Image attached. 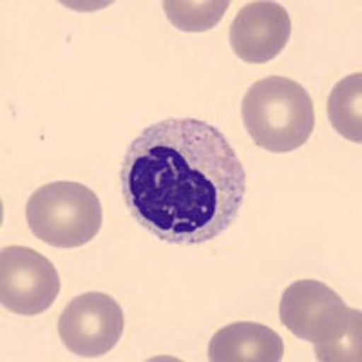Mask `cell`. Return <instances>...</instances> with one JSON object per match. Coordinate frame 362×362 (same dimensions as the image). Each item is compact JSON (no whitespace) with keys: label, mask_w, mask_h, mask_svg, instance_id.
<instances>
[{"label":"cell","mask_w":362,"mask_h":362,"mask_svg":"<svg viewBox=\"0 0 362 362\" xmlns=\"http://www.w3.org/2000/svg\"><path fill=\"white\" fill-rule=\"evenodd\" d=\"M283 357V339L259 322L225 326L209 344V361L212 362H277Z\"/></svg>","instance_id":"cell-8"},{"label":"cell","mask_w":362,"mask_h":362,"mask_svg":"<svg viewBox=\"0 0 362 362\" xmlns=\"http://www.w3.org/2000/svg\"><path fill=\"white\" fill-rule=\"evenodd\" d=\"M54 264L28 247L2 248L0 254V303L8 312L33 317L49 310L60 293Z\"/></svg>","instance_id":"cell-5"},{"label":"cell","mask_w":362,"mask_h":362,"mask_svg":"<svg viewBox=\"0 0 362 362\" xmlns=\"http://www.w3.org/2000/svg\"><path fill=\"white\" fill-rule=\"evenodd\" d=\"M279 319L290 334L313 342L322 362L361 361L362 313L321 281H296L283 292Z\"/></svg>","instance_id":"cell-2"},{"label":"cell","mask_w":362,"mask_h":362,"mask_svg":"<svg viewBox=\"0 0 362 362\" xmlns=\"http://www.w3.org/2000/svg\"><path fill=\"white\" fill-rule=\"evenodd\" d=\"M362 74L355 73L335 83L328 98L329 124L342 138L362 141Z\"/></svg>","instance_id":"cell-9"},{"label":"cell","mask_w":362,"mask_h":362,"mask_svg":"<svg viewBox=\"0 0 362 362\" xmlns=\"http://www.w3.org/2000/svg\"><path fill=\"white\" fill-rule=\"evenodd\" d=\"M122 194L136 223L170 245H202L234 225L247 173L221 131L196 118H167L132 140Z\"/></svg>","instance_id":"cell-1"},{"label":"cell","mask_w":362,"mask_h":362,"mask_svg":"<svg viewBox=\"0 0 362 362\" xmlns=\"http://www.w3.org/2000/svg\"><path fill=\"white\" fill-rule=\"evenodd\" d=\"M125 317L118 300L102 292L74 297L58 319V335L71 354L95 358L109 354L124 335Z\"/></svg>","instance_id":"cell-6"},{"label":"cell","mask_w":362,"mask_h":362,"mask_svg":"<svg viewBox=\"0 0 362 362\" xmlns=\"http://www.w3.org/2000/svg\"><path fill=\"white\" fill-rule=\"evenodd\" d=\"M230 2L226 0H169L163 2L165 15L174 28L189 33L214 29L221 22Z\"/></svg>","instance_id":"cell-10"},{"label":"cell","mask_w":362,"mask_h":362,"mask_svg":"<svg viewBox=\"0 0 362 362\" xmlns=\"http://www.w3.org/2000/svg\"><path fill=\"white\" fill-rule=\"evenodd\" d=\"M29 230L54 248H80L98 235L103 223L100 199L76 181H53L35 190L25 205Z\"/></svg>","instance_id":"cell-4"},{"label":"cell","mask_w":362,"mask_h":362,"mask_svg":"<svg viewBox=\"0 0 362 362\" xmlns=\"http://www.w3.org/2000/svg\"><path fill=\"white\" fill-rule=\"evenodd\" d=\"M248 134L268 153H292L315 129L312 96L296 80L268 76L248 87L241 103Z\"/></svg>","instance_id":"cell-3"},{"label":"cell","mask_w":362,"mask_h":362,"mask_svg":"<svg viewBox=\"0 0 362 362\" xmlns=\"http://www.w3.org/2000/svg\"><path fill=\"white\" fill-rule=\"evenodd\" d=\"M230 45L235 57L248 64H267L286 47L292 21L277 2L257 0L239 9L230 25Z\"/></svg>","instance_id":"cell-7"}]
</instances>
